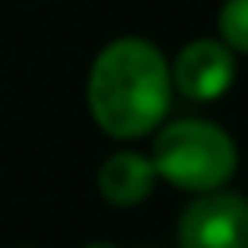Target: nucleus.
Segmentation results:
<instances>
[{
    "instance_id": "obj_6",
    "label": "nucleus",
    "mask_w": 248,
    "mask_h": 248,
    "mask_svg": "<svg viewBox=\"0 0 248 248\" xmlns=\"http://www.w3.org/2000/svg\"><path fill=\"white\" fill-rule=\"evenodd\" d=\"M216 25H219V40L234 54H248V0H223Z\"/></svg>"
},
{
    "instance_id": "obj_1",
    "label": "nucleus",
    "mask_w": 248,
    "mask_h": 248,
    "mask_svg": "<svg viewBox=\"0 0 248 248\" xmlns=\"http://www.w3.org/2000/svg\"><path fill=\"white\" fill-rule=\"evenodd\" d=\"M93 123L115 140H140L169 119V58L144 36H119L101 47L87 76Z\"/></svg>"
},
{
    "instance_id": "obj_2",
    "label": "nucleus",
    "mask_w": 248,
    "mask_h": 248,
    "mask_svg": "<svg viewBox=\"0 0 248 248\" xmlns=\"http://www.w3.org/2000/svg\"><path fill=\"white\" fill-rule=\"evenodd\" d=\"M148 158L158 180L202 194L230 184L237 169V144L223 126L209 119H173L155 130Z\"/></svg>"
},
{
    "instance_id": "obj_5",
    "label": "nucleus",
    "mask_w": 248,
    "mask_h": 248,
    "mask_svg": "<svg viewBox=\"0 0 248 248\" xmlns=\"http://www.w3.org/2000/svg\"><path fill=\"white\" fill-rule=\"evenodd\" d=\"M158 176H155V166H151L148 155L140 151H115L101 162L97 169V191L101 198L115 209H133L140 205L144 198H151Z\"/></svg>"
},
{
    "instance_id": "obj_4",
    "label": "nucleus",
    "mask_w": 248,
    "mask_h": 248,
    "mask_svg": "<svg viewBox=\"0 0 248 248\" xmlns=\"http://www.w3.org/2000/svg\"><path fill=\"white\" fill-rule=\"evenodd\" d=\"M169 76H173V93L209 105L234 87L237 62H234V50L219 36H202L180 47L176 62H169Z\"/></svg>"
},
{
    "instance_id": "obj_7",
    "label": "nucleus",
    "mask_w": 248,
    "mask_h": 248,
    "mask_svg": "<svg viewBox=\"0 0 248 248\" xmlns=\"http://www.w3.org/2000/svg\"><path fill=\"white\" fill-rule=\"evenodd\" d=\"M83 248H119V245H112V241H90V245H83Z\"/></svg>"
},
{
    "instance_id": "obj_3",
    "label": "nucleus",
    "mask_w": 248,
    "mask_h": 248,
    "mask_svg": "<svg viewBox=\"0 0 248 248\" xmlns=\"http://www.w3.org/2000/svg\"><path fill=\"white\" fill-rule=\"evenodd\" d=\"M180 248H248V198L227 187L202 191L176 223Z\"/></svg>"
}]
</instances>
